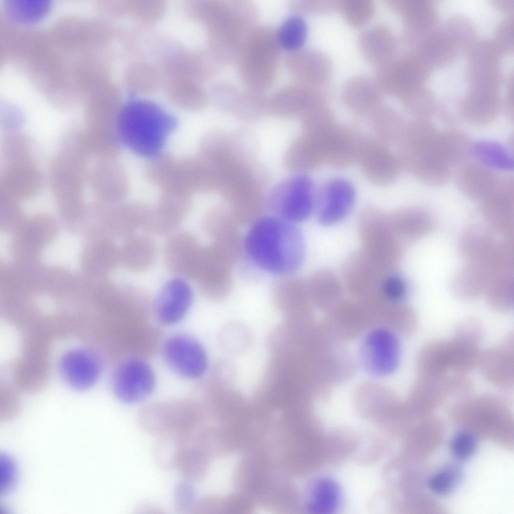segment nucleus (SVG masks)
Wrapping results in <instances>:
<instances>
[{"label":"nucleus","mask_w":514,"mask_h":514,"mask_svg":"<svg viewBox=\"0 0 514 514\" xmlns=\"http://www.w3.org/2000/svg\"><path fill=\"white\" fill-rule=\"evenodd\" d=\"M396 143L402 168L426 184L445 183L456 169L444 132H438L425 119L406 123Z\"/></svg>","instance_id":"1"},{"label":"nucleus","mask_w":514,"mask_h":514,"mask_svg":"<svg viewBox=\"0 0 514 514\" xmlns=\"http://www.w3.org/2000/svg\"><path fill=\"white\" fill-rule=\"evenodd\" d=\"M245 253L262 271L287 276L301 266L305 255L303 235L295 224L274 215L256 220L245 237Z\"/></svg>","instance_id":"2"},{"label":"nucleus","mask_w":514,"mask_h":514,"mask_svg":"<svg viewBox=\"0 0 514 514\" xmlns=\"http://www.w3.org/2000/svg\"><path fill=\"white\" fill-rule=\"evenodd\" d=\"M199 8L208 30L209 53L222 66L236 61L245 37L255 26L256 6L247 0H208Z\"/></svg>","instance_id":"3"},{"label":"nucleus","mask_w":514,"mask_h":514,"mask_svg":"<svg viewBox=\"0 0 514 514\" xmlns=\"http://www.w3.org/2000/svg\"><path fill=\"white\" fill-rule=\"evenodd\" d=\"M116 125L121 146L148 160L163 152L178 121L155 103L136 100L120 107Z\"/></svg>","instance_id":"4"},{"label":"nucleus","mask_w":514,"mask_h":514,"mask_svg":"<svg viewBox=\"0 0 514 514\" xmlns=\"http://www.w3.org/2000/svg\"><path fill=\"white\" fill-rule=\"evenodd\" d=\"M281 48L276 31L255 25L245 37L236 60L239 77L246 88L265 92L273 84Z\"/></svg>","instance_id":"5"},{"label":"nucleus","mask_w":514,"mask_h":514,"mask_svg":"<svg viewBox=\"0 0 514 514\" xmlns=\"http://www.w3.org/2000/svg\"><path fill=\"white\" fill-rule=\"evenodd\" d=\"M316 195L311 179L305 174L296 173L277 184L265 203L272 215L296 224L315 210Z\"/></svg>","instance_id":"6"},{"label":"nucleus","mask_w":514,"mask_h":514,"mask_svg":"<svg viewBox=\"0 0 514 514\" xmlns=\"http://www.w3.org/2000/svg\"><path fill=\"white\" fill-rule=\"evenodd\" d=\"M358 230L361 249L377 263L395 269L403 256L405 247L392 230L388 214L374 207L364 208L359 216Z\"/></svg>","instance_id":"7"},{"label":"nucleus","mask_w":514,"mask_h":514,"mask_svg":"<svg viewBox=\"0 0 514 514\" xmlns=\"http://www.w3.org/2000/svg\"><path fill=\"white\" fill-rule=\"evenodd\" d=\"M200 412L192 401L178 400L155 404L144 409L139 423L148 433L186 435L195 431L199 424Z\"/></svg>","instance_id":"8"},{"label":"nucleus","mask_w":514,"mask_h":514,"mask_svg":"<svg viewBox=\"0 0 514 514\" xmlns=\"http://www.w3.org/2000/svg\"><path fill=\"white\" fill-rule=\"evenodd\" d=\"M394 269L377 263L360 249L350 254L344 262L342 282L345 289L357 298L386 303L383 299L384 283Z\"/></svg>","instance_id":"9"},{"label":"nucleus","mask_w":514,"mask_h":514,"mask_svg":"<svg viewBox=\"0 0 514 514\" xmlns=\"http://www.w3.org/2000/svg\"><path fill=\"white\" fill-rule=\"evenodd\" d=\"M156 384L154 372L141 356H129L115 368L111 378L114 395L128 404L140 403L153 393Z\"/></svg>","instance_id":"10"},{"label":"nucleus","mask_w":514,"mask_h":514,"mask_svg":"<svg viewBox=\"0 0 514 514\" xmlns=\"http://www.w3.org/2000/svg\"><path fill=\"white\" fill-rule=\"evenodd\" d=\"M330 90L325 85L313 86L300 83L285 86L268 97L269 113L281 118L303 115L309 110L326 105Z\"/></svg>","instance_id":"11"},{"label":"nucleus","mask_w":514,"mask_h":514,"mask_svg":"<svg viewBox=\"0 0 514 514\" xmlns=\"http://www.w3.org/2000/svg\"><path fill=\"white\" fill-rule=\"evenodd\" d=\"M162 352L170 369L186 378H198L208 367L204 347L197 339L187 334H178L169 337L163 346Z\"/></svg>","instance_id":"12"},{"label":"nucleus","mask_w":514,"mask_h":514,"mask_svg":"<svg viewBox=\"0 0 514 514\" xmlns=\"http://www.w3.org/2000/svg\"><path fill=\"white\" fill-rule=\"evenodd\" d=\"M356 161L365 177L379 186H387L398 179L402 167L388 145L373 136L363 135Z\"/></svg>","instance_id":"13"},{"label":"nucleus","mask_w":514,"mask_h":514,"mask_svg":"<svg viewBox=\"0 0 514 514\" xmlns=\"http://www.w3.org/2000/svg\"><path fill=\"white\" fill-rule=\"evenodd\" d=\"M164 249L165 263L171 274L185 280L195 279L204 249L192 234L186 231L173 233Z\"/></svg>","instance_id":"14"},{"label":"nucleus","mask_w":514,"mask_h":514,"mask_svg":"<svg viewBox=\"0 0 514 514\" xmlns=\"http://www.w3.org/2000/svg\"><path fill=\"white\" fill-rule=\"evenodd\" d=\"M158 202L151 212L144 230L151 235L171 234L189 213L192 196L171 190H161Z\"/></svg>","instance_id":"15"},{"label":"nucleus","mask_w":514,"mask_h":514,"mask_svg":"<svg viewBox=\"0 0 514 514\" xmlns=\"http://www.w3.org/2000/svg\"><path fill=\"white\" fill-rule=\"evenodd\" d=\"M422 78V69L414 60L393 58L378 66L375 80L383 93L406 100L411 96Z\"/></svg>","instance_id":"16"},{"label":"nucleus","mask_w":514,"mask_h":514,"mask_svg":"<svg viewBox=\"0 0 514 514\" xmlns=\"http://www.w3.org/2000/svg\"><path fill=\"white\" fill-rule=\"evenodd\" d=\"M58 367L62 379L70 388L83 391L96 382L102 371V363L93 351L74 348L62 355Z\"/></svg>","instance_id":"17"},{"label":"nucleus","mask_w":514,"mask_h":514,"mask_svg":"<svg viewBox=\"0 0 514 514\" xmlns=\"http://www.w3.org/2000/svg\"><path fill=\"white\" fill-rule=\"evenodd\" d=\"M285 65L298 83L313 86L326 85L333 69L331 61L325 53L311 48H302L288 53Z\"/></svg>","instance_id":"18"},{"label":"nucleus","mask_w":514,"mask_h":514,"mask_svg":"<svg viewBox=\"0 0 514 514\" xmlns=\"http://www.w3.org/2000/svg\"><path fill=\"white\" fill-rule=\"evenodd\" d=\"M193 298L192 290L187 280L178 277L169 280L155 301L154 312L156 320L165 326L179 323L188 312Z\"/></svg>","instance_id":"19"},{"label":"nucleus","mask_w":514,"mask_h":514,"mask_svg":"<svg viewBox=\"0 0 514 514\" xmlns=\"http://www.w3.org/2000/svg\"><path fill=\"white\" fill-rule=\"evenodd\" d=\"M501 274L490 257L469 261L453 275L450 288L456 297L472 300L484 293L491 281Z\"/></svg>","instance_id":"20"},{"label":"nucleus","mask_w":514,"mask_h":514,"mask_svg":"<svg viewBox=\"0 0 514 514\" xmlns=\"http://www.w3.org/2000/svg\"><path fill=\"white\" fill-rule=\"evenodd\" d=\"M355 199L354 188L348 181L341 178L329 181L316 196L315 209L319 222L331 225L342 221L351 211Z\"/></svg>","instance_id":"21"},{"label":"nucleus","mask_w":514,"mask_h":514,"mask_svg":"<svg viewBox=\"0 0 514 514\" xmlns=\"http://www.w3.org/2000/svg\"><path fill=\"white\" fill-rule=\"evenodd\" d=\"M514 184L512 178H499L489 193L480 201L482 214L494 231L505 233L513 224Z\"/></svg>","instance_id":"22"},{"label":"nucleus","mask_w":514,"mask_h":514,"mask_svg":"<svg viewBox=\"0 0 514 514\" xmlns=\"http://www.w3.org/2000/svg\"><path fill=\"white\" fill-rule=\"evenodd\" d=\"M513 335L505 337L500 346L480 352L477 366L483 377L497 386H508L514 381Z\"/></svg>","instance_id":"23"},{"label":"nucleus","mask_w":514,"mask_h":514,"mask_svg":"<svg viewBox=\"0 0 514 514\" xmlns=\"http://www.w3.org/2000/svg\"><path fill=\"white\" fill-rule=\"evenodd\" d=\"M383 94L375 80L358 75L347 80L342 88V97L351 111L366 116L382 103Z\"/></svg>","instance_id":"24"},{"label":"nucleus","mask_w":514,"mask_h":514,"mask_svg":"<svg viewBox=\"0 0 514 514\" xmlns=\"http://www.w3.org/2000/svg\"><path fill=\"white\" fill-rule=\"evenodd\" d=\"M454 172L457 185L462 194L468 199L479 202L493 189L499 179L490 168L470 160Z\"/></svg>","instance_id":"25"},{"label":"nucleus","mask_w":514,"mask_h":514,"mask_svg":"<svg viewBox=\"0 0 514 514\" xmlns=\"http://www.w3.org/2000/svg\"><path fill=\"white\" fill-rule=\"evenodd\" d=\"M392 230L404 246L429 233L433 222L428 213L417 208H405L388 214Z\"/></svg>","instance_id":"26"},{"label":"nucleus","mask_w":514,"mask_h":514,"mask_svg":"<svg viewBox=\"0 0 514 514\" xmlns=\"http://www.w3.org/2000/svg\"><path fill=\"white\" fill-rule=\"evenodd\" d=\"M364 134L350 124H337L330 141L325 163L342 168L357 160Z\"/></svg>","instance_id":"27"},{"label":"nucleus","mask_w":514,"mask_h":514,"mask_svg":"<svg viewBox=\"0 0 514 514\" xmlns=\"http://www.w3.org/2000/svg\"><path fill=\"white\" fill-rule=\"evenodd\" d=\"M359 45L364 57L378 66L394 58L396 40L386 25L374 24L363 31L359 37Z\"/></svg>","instance_id":"28"},{"label":"nucleus","mask_w":514,"mask_h":514,"mask_svg":"<svg viewBox=\"0 0 514 514\" xmlns=\"http://www.w3.org/2000/svg\"><path fill=\"white\" fill-rule=\"evenodd\" d=\"M157 253L151 235L135 234L125 239L119 248V263L130 271L144 272L153 266Z\"/></svg>","instance_id":"29"},{"label":"nucleus","mask_w":514,"mask_h":514,"mask_svg":"<svg viewBox=\"0 0 514 514\" xmlns=\"http://www.w3.org/2000/svg\"><path fill=\"white\" fill-rule=\"evenodd\" d=\"M284 163L288 169L296 173L304 174L325 163V156L315 141L302 134L288 149Z\"/></svg>","instance_id":"30"},{"label":"nucleus","mask_w":514,"mask_h":514,"mask_svg":"<svg viewBox=\"0 0 514 514\" xmlns=\"http://www.w3.org/2000/svg\"><path fill=\"white\" fill-rule=\"evenodd\" d=\"M417 368L419 379L438 380L449 370L447 341L435 340L425 344L418 354Z\"/></svg>","instance_id":"31"},{"label":"nucleus","mask_w":514,"mask_h":514,"mask_svg":"<svg viewBox=\"0 0 514 514\" xmlns=\"http://www.w3.org/2000/svg\"><path fill=\"white\" fill-rule=\"evenodd\" d=\"M498 243L491 230L477 224L471 225L462 232L458 247L461 255L469 262L487 257Z\"/></svg>","instance_id":"32"},{"label":"nucleus","mask_w":514,"mask_h":514,"mask_svg":"<svg viewBox=\"0 0 514 514\" xmlns=\"http://www.w3.org/2000/svg\"><path fill=\"white\" fill-rule=\"evenodd\" d=\"M366 117L373 137L388 145L397 143L406 124L395 110L383 103Z\"/></svg>","instance_id":"33"},{"label":"nucleus","mask_w":514,"mask_h":514,"mask_svg":"<svg viewBox=\"0 0 514 514\" xmlns=\"http://www.w3.org/2000/svg\"><path fill=\"white\" fill-rule=\"evenodd\" d=\"M307 286L310 298L323 306L331 305L340 300L345 289L342 281L328 269L316 272Z\"/></svg>","instance_id":"34"},{"label":"nucleus","mask_w":514,"mask_h":514,"mask_svg":"<svg viewBox=\"0 0 514 514\" xmlns=\"http://www.w3.org/2000/svg\"><path fill=\"white\" fill-rule=\"evenodd\" d=\"M473 339L455 336L447 341V354L449 370L464 374L477 366L480 355L478 344Z\"/></svg>","instance_id":"35"},{"label":"nucleus","mask_w":514,"mask_h":514,"mask_svg":"<svg viewBox=\"0 0 514 514\" xmlns=\"http://www.w3.org/2000/svg\"><path fill=\"white\" fill-rule=\"evenodd\" d=\"M303 134L320 143L327 150L337 125L332 111L326 105L314 108L302 115Z\"/></svg>","instance_id":"36"},{"label":"nucleus","mask_w":514,"mask_h":514,"mask_svg":"<svg viewBox=\"0 0 514 514\" xmlns=\"http://www.w3.org/2000/svg\"><path fill=\"white\" fill-rule=\"evenodd\" d=\"M52 6L50 0H4L5 13L13 21L21 24H32L43 20Z\"/></svg>","instance_id":"37"},{"label":"nucleus","mask_w":514,"mask_h":514,"mask_svg":"<svg viewBox=\"0 0 514 514\" xmlns=\"http://www.w3.org/2000/svg\"><path fill=\"white\" fill-rule=\"evenodd\" d=\"M268 111V97L264 92L246 88L239 91L230 113L241 120L252 121L263 117Z\"/></svg>","instance_id":"38"},{"label":"nucleus","mask_w":514,"mask_h":514,"mask_svg":"<svg viewBox=\"0 0 514 514\" xmlns=\"http://www.w3.org/2000/svg\"><path fill=\"white\" fill-rule=\"evenodd\" d=\"M512 273L497 276L485 292L488 306L493 310L503 312L513 306L514 286Z\"/></svg>","instance_id":"39"},{"label":"nucleus","mask_w":514,"mask_h":514,"mask_svg":"<svg viewBox=\"0 0 514 514\" xmlns=\"http://www.w3.org/2000/svg\"><path fill=\"white\" fill-rule=\"evenodd\" d=\"M276 34L281 49L289 53L297 51L306 39L307 23L302 16L294 14L282 23Z\"/></svg>","instance_id":"40"},{"label":"nucleus","mask_w":514,"mask_h":514,"mask_svg":"<svg viewBox=\"0 0 514 514\" xmlns=\"http://www.w3.org/2000/svg\"><path fill=\"white\" fill-rule=\"evenodd\" d=\"M388 5L402 13L406 23L413 28L426 27L433 20L430 6L424 2L408 0H388Z\"/></svg>","instance_id":"41"},{"label":"nucleus","mask_w":514,"mask_h":514,"mask_svg":"<svg viewBox=\"0 0 514 514\" xmlns=\"http://www.w3.org/2000/svg\"><path fill=\"white\" fill-rule=\"evenodd\" d=\"M472 155L477 161L491 169L509 170L512 161L506 150L499 144L491 142H481L473 146Z\"/></svg>","instance_id":"42"},{"label":"nucleus","mask_w":514,"mask_h":514,"mask_svg":"<svg viewBox=\"0 0 514 514\" xmlns=\"http://www.w3.org/2000/svg\"><path fill=\"white\" fill-rule=\"evenodd\" d=\"M339 499V489L332 480L322 479L315 485L312 496V506L318 513H327L334 510Z\"/></svg>","instance_id":"43"},{"label":"nucleus","mask_w":514,"mask_h":514,"mask_svg":"<svg viewBox=\"0 0 514 514\" xmlns=\"http://www.w3.org/2000/svg\"><path fill=\"white\" fill-rule=\"evenodd\" d=\"M373 335L377 343L371 337L369 339L368 351L370 359L373 360L375 364H377L378 371L388 372L389 369L391 370L394 368L397 362L399 354L397 342L394 338L390 343H382V340L381 343H378L374 334Z\"/></svg>","instance_id":"44"},{"label":"nucleus","mask_w":514,"mask_h":514,"mask_svg":"<svg viewBox=\"0 0 514 514\" xmlns=\"http://www.w3.org/2000/svg\"><path fill=\"white\" fill-rule=\"evenodd\" d=\"M340 10L345 20L353 27H360L373 16L375 5L372 0H343Z\"/></svg>","instance_id":"45"},{"label":"nucleus","mask_w":514,"mask_h":514,"mask_svg":"<svg viewBox=\"0 0 514 514\" xmlns=\"http://www.w3.org/2000/svg\"><path fill=\"white\" fill-rule=\"evenodd\" d=\"M442 379L438 380L419 379L413 389V398L420 406H432L446 396Z\"/></svg>","instance_id":"46"},{"label":"nucleus","mask_w":514,"mask_h":514,"mask_svg":"<svg viewBox=\"0 0 514 514\" xmlns=\"http://www.w3.org/2000/svg\"><path fill=\"white\" fill-rule=\"evenodd\" d=\"M461 475V473L458 468L450 466L433 475L429 480L428 486L436 494H446L457 485Z\"/></svg>","instance_id":"47"},{"label":"nucleus","mask_w":514,"mask_h":514,"mask_svg":"<svg viewBox=\"0 0 514 514\" xmlns=\"http://www.w3.org/2000/svg\"><path fill=\"white\" fill-rule=\"evenodd\" d=\"M340 2L321 0H292L288 2V9L295 15L319 14L340 9Z\"/></svg>","instance_id":"48"},{"label":"nucleus","mask_w":514,"mask_h":514,"mask_svg":"<svg viewBox=\"0 0 514 514\" xmlns=\"http://www.w3.org/2000/svg\"><path fill=\"white\" fill-rule=\"evenodd\" d=\"M239 90L226 82L216 83L212 88V97L215 104L221 110L230 112L234 100Z\"/></svg>","instance_id":"49"},{"label":"nucleus","mask_w":514,"mask_h":514,"mask_svg":"<svg viewBox=\"0 0 514 514\" xmlns=\"http://www.w3.org/2000/svg\"><path fill=\"white\" fill-rule=\"evenodd\" d=\"M476 448L474 437L467 432L456 434L451 442V449L453 455L458 460H465L470 457Z\"/></svg>","instance_id":"50"},{"label":"nucleus","mask_w":514,"mask_h":514,"mask_svg":"<svg viewBox=\"0 0 514 514\" xmlns=\"http://www.w3.org/2000/svg\"><path fill=\"white\" fill-rule=\"evenodd\" d=\"M446 396L466 395L473 390L471 380L463 374L445 376L442 379Z\"/></svg>","instance_id":"51"},{"label":"nucleus","mask_w":514,"mask_h":514,"mask_svg":"<svg viewBox=\"0 0 514 514\" xmlns=\"http://www.w3.org/2000/svg\"><path fill=\"white\" fill-rule=\"evenodd\" d=\"M174 498L179 509L192 510L194 500V491L192 486L188 482L179 483L175 489Z\"/></svg>","instance_id":"52"},{"label":"nucleus","mask_w":514,"mask_h":514,"mask_svg":"<svg viewBox=\"0 0 514 514\" xmlns=\"http://www.w3.org/2000/svg\"><path fill=\"white\" fill-rule=\"evenodd\" d=\"M482 334L480 323L474 319H469L462 321L457 326L455 336L472 339L479 342Z\"/></svg>","instance_id":"53"}]
</instances>
